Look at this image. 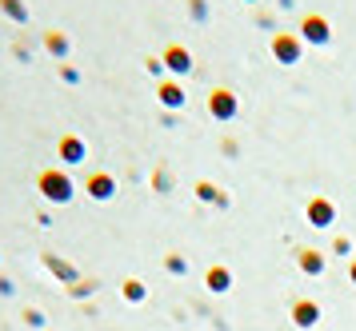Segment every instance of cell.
<instances>
[{
	"mask_svg": "<svg viewBox=\"0 0 356 331\" xmlns=\"http://www.w3.org/2000/svg\"><path fill=\"white\" fill-rule=\"evenodd\" d=\"M36 188L44 192L49 200H56V204H68L72 200V180L60 168H44V172L36 176Z\"/></svg>",
	"mask_w": 356,
	"mask_h": 331,
	"instance_id": "1",
	"label": "cell"
},
{
	"mask_svg": "<svg viewBox=\"0 0 356 331\" xmlns=\"http://www.w3.org/2000/svg\"><path fill=\"white\" fill-rule=\"evenodd\" d=\"M236 112H241V100H236L232 88H212L209 92V116L212 120L228 124V120H236Z\"/></svg>",
	"mask_w": 356,
	"mask_h": 331,
	"instance_id": "2",
	"label": "cell"
},
{
	"mask_svg": "<svg viewBox=\"0 0 356 331\" xmlns=\"http://www.w3.org/2000/svg\"><path fill=\"white\" fill-rule=\"evenodd\" d=\"M300 52H305L300 32H273V56L280 64H296L300 60Z\"/></svg>",
	"mask_w": 356,
	"mask_h": 331,
	"instance_id": "3",
	"label": "cell"
},
{
	"mask_svg": "<svg viewBox=\"0 0 356 331\" xmlns=\"http://www.w3.org/2000/svg\"><path fill=\"white\" fill-rule=\"evenodd\" d=\"M300 40H305V44L324 48L328 40H332V24H328L321 12H308L305 20H300Z\"/></svg>",
	"mask_w": 356,
	"mask_h": 331,
	"instance_id": "4",
	"label": "cell"
},
{
	"mask_svg": "<svg viewBox=\"0 0 356 331\" xmlns=\"http://www.w3.org/2000/svg\"><path fill=\"white\" fill-rule=\"evenodd\" d=\"M161 64L172 72V76H188V72H193V52H188L184 44H168L161 52Z\"/></svg>",
	"mask_w": 356,
	"mask_h": 331,
	"instance_id": "5",
	"label": "cell"
},
{
	"mask_svg": "<svg viewBox=\"0 0 356 331\" xmlns=\"http://www.w3.org/2000/svg\"><path fill=\"white\" fill-rule=\"evenodd\" d=\"M156 100H161L168 112H177V108H184V104H188V92L180 88L177 80H164L161 88H156Z\"/></svg>",
	"mask_w": 356,
	"mask_h": 331,
	"instance_id": "6",
	"label": "cell"
},
{
	"mask_svg": "<svg viewBox=\"0 0 356 331\" xmlns=\"http://www.w3.org/2000/svg\"><path fill=\"white\" fill-rule=\"evenodd\" d=\"M56 152H60L65 164H81V160H84V140H81V136H72V132H65L60 144H56Z\"/></svg>",
	"mask_w": 356,
	"mask_h": 331,
	"instance_id": "7",
	"label": "cell"
},
{
	"mask_svg": "<svg viewBox=\"0 0 356 331\" xmlns=\"http://www.w3.org/2000/svg\"><path fill=\"white\" fill-rule=\"evenodd\" d=\"M88 196H97V200H113V196H116V180L108 172L88 176Z\"/></svg>",
	"mask_w": 356,
	"mask_h": 331,
	"instance_id": "8",
	"label": "cell"
},
{
	"mask_svg": "<svg viewBox=\"0 0 356 331\" xmlns=\"http://www.w3.org/2000/svg\"><path fill=\"white\" fill-rule=\"evenodd\" d=\"M308 223H316V228H324V223H332V204H328V200H312V204H308Z\"/></svg>",
	"mask_w": 356,
	"mask_h": 331,
	"instance_id": "9",
	"label": "cell"
},
{
	"mask_svg": "<svg viewBox=\"0 0 356 331\" xmlns=\"http://www.w3.org/2000/svg\"><path fill=\"white\" fill-rule=\"evenodd\" d=\"M0 12L8 16L13 24H29V4L24 0H0Z\"/></svg>",
	"mask_w": 356,
	"mask_h": 331,
	"instance_id": "10",
	"label": "cell"
},
{
	"mask_svg": "<svg viewBox=\"0 0 356 331\" xmlns=\"http://www.w3.org/2000/svg\"><path fill=\"white\" fill-rule=\"evenodd\" d=\"M44 48H49L52 56H56V60L65 64V60H68V48H72V44H68V36H65V32H49V36H44Z\"/></svg>",
	"mask_w": 356,
	"mask_h": 331,
	"instance_id": "11",
	"label": "cell"
},
{
	"mask_svg": "<svg viewBox=\"0 0 356 331\" xmlns=\"http://www.w3.org/2000/svg\"><path fill=\"white\" fill-rule=\"evenodd\" d=\"M209 287L225 291V287H228V271H212V275H209Z\"/></svg>",
	"mask_w": 356,
	"mask_h": 331,
	"instance_id": "12",
	"label": "cell"
},
{
	"mask_svg": "<svg viewBox=\"0 0 356 331\" xmlns=\"http://www.w3.org/2000/svg\"><path fill=\"white\" fill-rule=\"evenodd\" d=\"M188 12H193L196 20H204V16H209V4H204V0H188Z\"/></svg>",
	"mask_w": 356,
	"mask_h": 331,
	"instance_id": "13",
	"label": "cell"
},
{
	"mask_svg": "<svg viewBox=\"0 0 356 331\" xmlns=\"http://www.w3.org/2000/svg\"><path fill=\"white\" fill-rule=\"evenodd\" d=\"M60 80H68V84H76V80H81V72H76L72 64H60Z\"/></svg>",
	"mask_w": 356,
	"mask_h": 331,
	"instance_id": "14",
	"label": "cell"
},
{
	"mask_svg": "<svg viewBox=\"0 0 356 331\" xmlns=\"http://www.w3.org/2000/svg\"><path fill=\"white\" fill-rule=\"evenodd\" d=\"M196 192H200V200H216V188L212 184H196Z\"/></svg>",
	"mask_w": 356,
	"mask_h": 331,
	"instance_id": "15",
	"label": "cell"
},
{
	"mask_svg": "<svg viewBox=\"0 0 356 331\" xmlns=\"http://www.w3.org/2000/svg\"><path fill=\"white\" fill-rule=\"evenodd\" d=\"M296 312H300V316H296V319H300V323H312V307H308V303H300Z\"/></svg>",
	"mask_w": 356,
	"mask_h": 331,
	"instance_id": "16",
	"label": "cell"
},
{
	"mask_svg": "<svg viewBox=\"0 0 356 331\" xmlns=\"http://www.w3.org/2000/svg\"><path fill=\"white\" fill-rule=\"evenodd\" d=\"M276 8H292V0H276Z\"/></svg>",
	"mask_w": 356,
	"mask_h": 331,
	"instance_id": "17",
	"label": "cell"
},
{
	"mask_svg": "<svg viewBox=\"0 0 356 331\" xmlns=\"http://www.w3.org/2000/svg\"><path fill=\"white\" fill-rule=\"evenodd\" d=\"M244 4H257V0H244Z\"/></svg>",
	"mask_w": 356,
	"mask_h": 331,
	"instance_id": "18",
	"label": "cell"
}]
</instances>
